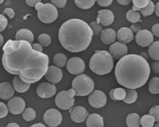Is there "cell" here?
Segmentation results:
<instances>
[{"label": "cell", "instance_id": "obj_41", "mask_svg": "<svg viewBox=\"0 0 159 127\" xmlns=\"http://www.w3.org/2000/svg\"><path fill=\"white\" fill-rule=\"evenodd\" d=\"M51 2L55 7H57L59 8H65V6L66 4L67 1H66V0H64V1L52 0V1H51Z\"/></svg>", "mask_w": 159, "mask_h": 127}, {"label": "cell", "instance_id": "obj_54", "mask_svg": "<svg viewBox=\"0 0 159 127\" xmlns=\"http://www.w3.org/2000/svg\"><path fill=\"white\" fill-rule=\"evenodd\" d=\"M3 43H4V38L1 34H0V48L3 45Z\"/></svg>", "mask_w": 159, "mask_h": 127}, {"label": "cell", "instance_id": "obj_18", "mask_svg": "<svg viewBox=\"0 0 159 127\" xmlns=\"http://www.w3.org/2000/svg\"><path fill=\"white\" fill-rule=\"evenodd\" d=\"M15 90L11 83L3 82L0 83V98L8 100L13 96Z\"/></svg>", "mask_w": 159, "mask_h": 127}, {"label": "cell", "instance_id": "obj_17", "mask_svg": "<svg viewBox=\"0 0 159 127\" xmlns=\"http://www.w3.org/2000/svg\"><path fill=\"white\" fill-rule=\"evenodd\" d=\"M114 20V15L111 11L103 10L98 11L96 18L97 24H101L104 26H107L112 24Z\"/></svg>", "mask_w": 159, "mask_h": 127}, {"label": "cell", "instance_id": "obj_34", "mask_svg": "<svg viewBox=\"0 0 159 127\" xmlns=\"http://www.w3.org/2000/svg\"><path fill=\"white\" fill-rule=\"evenodd\" d=\"M39 43L42 47H47L51 44L52 42L51 37L48 34H42L39 36L38 39Z\"/></svg>", "mask_w": 159, "mask_h": 127}, {"label": "cell", "instance_id": "obj_12", "mask_svg": "<svg viewBox=\"0 0 159 127\" xmlns=\"http://www.w3.org/2000/svg\"><path fill=\"white\" fill-rule=\"evenodd\" d=\"M25 106L24 99L18 96L11 98L8 103V109L13 115H19L23 113L25 108Z\"/></svg>", "mask_w": 159, "mask_h": 127}, {"label": "cell", "instance_id": "obj_37", "mask_svg": "<svg viewBox=\"0 0 159 127\" xmlns=\"http://www.w3.org/2000/svg\"><path fill=\"white\" fill-rule=\"evenodd\" d=\"M91 29L93 31V34L96 36L99 35L102 30V27L100 25L97 24L96 22L93 21L90 23L89 25Z\"/></svg>", "mask_w": 159, "mask_h": 127}, {"label": "cell", "instance_id": "obj_21", "mask_svg": "<svg viewBox=\"0 0 159 127\" xmlns=\"http://www.w3.org/2000/svg\"><path fill=\"white\" fill-rule=\"evenodd\" d=\"M116 38V33L113 29L107 28L101 32L100 39L104 44L107 45L111 44L115 41Z\"/></svg>", "mask_w": 159, "mask_h": 127}, {"label": "cell", "instance_id": "obj_6", "mask_svg": "<svg viewBox=\"0 0 159 127\" xmlns=\"http://www.w3.org/2000/svg\"><path fill=\"white\" fill-rule=\"evenodd\" d=\"M38 11V18L42 23L50 24L55 21L58 17L56 7L51 3L38 2L35 6Z\"/></svg>", "mask_w": 159, "mask_h": 127}, {"label": "cell", "instance_id": "obj_56", "mask_svg": "<svg viewBox=\"0 0 159 127\" xmlns=\"http://www.w3.org/2000/svg\"><path fill=\"white\" fill-rule=\"evenodd\" d=\"M4 1H3V0H0V4H2V3H3Z\"/></svg>", "mask_w": 159, "mask_h": 127}, {"label": "cell", "instance_id": "obj_22", "mask_svg": "<svg viewBox=\"0 0 159 127\" xmlns=\"http://www.w3.org/2000/svg\"><path fill=\"white\" fill-rule=\"evenodd\" d=\"M13 85L14 90L20 93L25 92L28 90L31 84L23 81L18 76H15L13 80Z\"/></svg>", "mask_w": 159, "mask_h": 127}, {"label": "cell", "instance_id": "obj_44", "mask_svg": "<svg viewBox=\"0 0 159 127\" xmlns=\"http://www.w3.org/2000/svg\"><path fill=\"white\" fill-rule=\"evenodd\" d=\"M152 35L156 37H159V24H156L152 26Z\"/></svg>", "mask_w": 159, "mask_h": 127}, {"label": "cell", "instance_id": "obj_3", "mask_svg": "<svg viewBox=\"0 0 159 127\" xmlns=\"http://www.w3.org/2000/svg\"><path fill=\"white\" fill-rule=\"evenodd\" d=\"M93 35L89 25L79 19H70L61 25L58 39L67 50L78 53L86 50L91 43Z\"/></svg>", "mask_w": 159, "mask_h": 127}, {"label": "cell", "instance_id": "obj_55", "mask_svg": "<svg viewBox=\"0 0 159 127\" xmlns=\"http://www.w3.org/2000/svg\"><path fill=\"white\" fill-rule=\"evenodd\" d=\"M159 127V123L158 122V123H156L155 125H153V127Z\"/></svg>", "mask_w": 159, "mask_h": 127}, {"label": "cell", "instance_id": "obj_50", "mask_svg": "<svg viewBox=\"0 0 159 127\" xmlns=\"http://www.w3.org/2000/svg\"><path fill=\"white\" fill-rule=\"evenodd\" d=\"M140 56H141L142 58H144L146 61H147L148 59V54L145 52H142L140 53Z\"/></svg>", "mask_w": 159, "mask_h": 127}, {"label": "cell", "instance_id": "obj_53", "mask_svg": "<svg viewBox=\"0 0 159 127\" xmlns=\"http://www.w3.org/2000/svg\"><path fill=\"white\" fill-rule=\"evenodd\" d=\"M30 127H46L45 125L41 123H36V124H33Z\"/></svg>", "mask_w": 159, "mask_h": 127}, {"label": "cell", "instance_id": "obj_23", "mask_svg": "<svg viewBox=\"0 0 159 127\" xmlns=\"http://www.w3.org/2000/svg\"><path fill=\"white\" fill-rule=\"evenodd\" d=\"M16 41H24L31 44L34 39V35L30 30L26 28H23L17 31L16 35Z\"/></svg>", "mask_w": 159, "mask_h": 127}, {"label": "cell", "instance_id": "obj_33", "mask_svg": "<svg viewBox=\"0 0 159 127\" xmlns=\"http://www.w3.org/2000/svg\"><path fill=\"white\" fill-rule=\"evenodd\" d=\"M96 1H74L77 6L82 10H88L92 8L95 3Z\"/></svg>", "mask_w": 159, "mask_h": 127}, {"label": "cell", "instance_id": "obj_49", "mask_svg": "<svg viewBox=\"0 0 159 127\" xmlns=\"http://www.w3.org/2000/svg\"><path fill=\"white\" fill-rule=\"evenodd\" d=\"M117 2H118V3L122 5H128V4L131 3V1H130V0H126V1H120V0H118V1H117Z\"/></svg>", "mask_w": 159, "mask_h": 127}, {"label": "cell", "instance_id": "obj_38", "mask_svg": "<svg viewBox=\"0 0 159 127\" xmlns=\"http://www.w3.org/2000/svg\"><path fill=\"white\" fill-rule=\"evenodd\" d=\"M149 115L152 116L155 119L156 122L159 121V106L158 105L155 106L151 108L149 111Z\"/></svg>", "mask_w": 159, "mask_h": 127}, {"label": "cell", "instance_id": "obj_29", "mask_svg": "<svg viewBox=\"0 0 159 127\" xmlns=\"http://www.w3.org/2000/svg\"><path fill=\"white\" fill-rule=\"evenodd\" d=\"M148 90L152 94H158L159 93V78L154 77L150 81L148 85Z\"/></svg>", "mask_w": 159, "mask_h": 127}, {"label": "cell", "instance_id": "obj_51", "mask_svg": "<svg viewBox=\"0 0 159 127\" xmlns=\"http://www.w3.org/2000/svg\"><path fill=\"white\" fill-rule=\"evenodd\" d=\"M154 11H155V14L158 17L159 16V2L156 4V6L154 8Z\"/></svg>", "mask_w": 159, "mask_h": 127}, {"label": "cell", "instance_id": "obj_40", "mask_svg": "<svg viewBox=\"0 0 159 127\" xmlns=\"http://www.w3.org/2000/svg\"><path fill=\"white\" fill-rule=\"evenodd\" d=\"M8 21L4 15L0 14V32L4 31L8 25Z\"/></svg>", "mask_w": 159, "mask_h": 127}, {"label": "cell", "instance_id": "obj_24", "mask_svg": "<svg viewBox=\"0 0 159 127\" xmlns=\"http://www.w3.org/2000/svg\"><path fill=\"white\" fill-rule=\"evenodd\" d=\"M126 95L125 90L123 88H118L113 89L110 92V98L114 101L123 100Z\"/></svg>", "mask_w": 159, "mask_h": 127}, {"label": "cell", "instance_id": "obj_46", "mask_svg": "<svg viewBox=\"0 0 159 127\" xmlns=\"http://www.w3.org/2000/svg\"><path fill=\"white\" fill-rule=\"evenodd\" d=\"M32 49L36 51L42 52L43 47L39 43H35L32 45Z\"/></svg>", "mask_w": 159, "mask_h": 127}, {"label": "cell", "instance_id": "obj_1", "mask_svg": "<svg viewBox=\"0 0 159 127\" xmlns=\"http://www.w3.org/2000/svg\"><path fill=\"white\" fill-rule=\"evenodd\" d=\"M2 50V63L5 70L19 76L26 83L31 84L39 81L47 72L49 57L33 50L29 42L9 40Z\"/></svg>", "mask_w": 159, "mask_h": 127}, {"label": "cell", "instance_id": "obj_20", "mask_svg": "<svg viewBox=\"0 0 159 127\" xmlns=\"http://www.w3.org/2000/svg\"><path fill=\"white\" fill-rule=\"evenodd\" d=\"M86 125L87 127H103L104 125V119L99 114H91L87 117Z\"/></svg>", "mask_w": 159, "mask_h": 127}, {"label": "cell", "instance_id": "obj_27", "mask_svg": "<svg viewBox=\"0 0 159 127\" xmlns=\"http://www.w3.org/2000/svg\"><path fill=\"white\" fill-rule=\"evenodd\" d=\"M125 91L126 95L125 98L124 99V102L127 104H131L134 103L138 98V93L136 91L132 89H126Z\"/></svg>", "mask_w": 159, "mask_h": 127}, {"label": "cell", "instance_id": "obj_25", "mask_svg": "<svg viewBox=\"0 0 159 127\" xmlns=\"http://www.w3.org/2000/svg\"><path fill=\"white\" fill-rule=\"evenodd\" d=\"M140 117L136 113H132L126 117V124L128 127H139L140 126Z\"/></svg>", "mask_w": 159, "mask_h": 127}, {"label": "cell", "instance_id": "obj_16", "mask_svg": "<svg viewBox=\"0 0 159 127\" xmlns=\"http://www.w3.org/2000/svg\"><path fill=\"white\" fill-rule=\"evenodd\" d=\"M70 118L76 123L84 122L88 116L89 113L84 107L80 106H76L70 110Z\"/></svg>", "mask_w": 159, "mask_h": 127}, {"label": "cell", "instance_id": "obj_52", "mask_svg": "<svg viewBox=\"0 0 159 127\" xmlns=\"http://www.w3.org/2000/svg\"><path fill=\"white\" fill-rule=\"evenodd\" d=\"M7 127H20L19 125L15 122H11L9 123L7 126Z\"/></svg>", "mask_w": 159, "mask_h": 127}, {"label": "cell", "instance_id": "obj_4", "mask_svg": "<svg viewBox=\"0 0 159 127\" xmlns=\"http://www.w3.org/2000/svg\"><path fill=\"white\" fill-rule=\"evenodd\" d=\"M113 60L110 53L106 50L96 51L90 59V69L97 75L103 76L111 72L113 68Z\"/></svg>", "mask_w": 159, "mask_h": 127}, {"label": "cell", "instance_id": "obj_30", "mask_svg": "<svg viewBox=\"0 0 159 127\" xmlns=\"http://www.w3.org/2000/svg\"><path fill=\"white\" fill-rule=\"evenodd\" d=\"M155 119L150 115H145L140 120V124L142 127H152L154 125Z\"/></svg>", "mask_w": 159, "mask_h": 127}, {"label": "cell", "instance_id": "obj_26", "mask_svg": "<svg viewBox=\"0 0 159 127\" xmlns=\"http://www.w3.org/2000/svg\"><path fill=\"white\" fill-rule=\"evenodd\" d=\"M159 42H152L148 48V54L150 57L155 61H159Z\"/></svg>", "mask_w": 159, "mask_h": 127}, {"label": "cell", "instance_id": "obj_45", "mask_svg": "<svg viewBox=\"0 0 159 127\" xmlns=\"http://www.w3.org/2000/svg\"><path fill=\"white\" fill-rule=\"evenodd\" d=\"M152 69L153 73L156 74H159V63L158 62H154L152 65Z\"/></svg>", "mask_w": 159, "mask_h": 127}, {"label": "cell", "instance_id": "obj_10", "mask_svg": "<svg viewBox=\"0 0 159 127\" xmlns=\"http://www.w3.org/2000/svg\"><path fill=\"white\" fill-rule=\"evenodd\" d=\"M88 102L93 107L96 108H101L103 107L107 103V96L102 91L96 90L89 95Z\"/></svg>", "mask_w": 159, "mask_h": 127}, {"label": "cell", "instance_id": "obj_13", "mask_svg": "<svg viewBox=\"0 0 159 127\" xmlns=\"http://www.w3.org/2000/svg\"><path fill=\"white\" fill-rule=\"evenodd\" d=\"M153 35L148 29L139 30L136 35V42L143 48L150 46L153 42Z\"/></svg>", "mask_w": 159, "mask_h": 127}, {"label": "cell", "instance_id": "obj_14", "mask_svg": "<svg viewBox=\"0 0 159 127\" xmlns=\"http://www.w3.org/2000/svg\"><path fill=\"white\" fill-rule=\"evenodd\" d=\"M63 72L61 68L55 66H51L48 67L45 75V78L52 84H57L61 81L63 78Z\"/></svg>", "mask_w": 159, "mask_h": 127}, {"label": "cell", "instance_id": "obj_28", "mask_svg": "<svg viewBox=\"0 0 159 127\" xmlns=\"http://www.w3.org/2000/svg\"><path fill=\"white\" fill-rule=\"evenodd\" d=\"M67 61V57L63 53L57 54L53 58V63L57 67L65 66Z\"/></svg>", "mask_w": 159, "mask_h": 127}, {"label": "cell", "instance_id": "obj_15", "mask_svg": "<svg viewBox=\"0 0 159 127\" xmlns=\"http://www.w3.org/2000/svg\"><path fill=\"white\" fill-rule=\"evenodd\" d=\"M128 51L127 46L120 42H116L111 45L109 48L110 54L115 59H120L126 55Z\"/></svg>", "mask_w": 159, "mask_h": 127}, {"label": "cell", "instance_id": "obj_11", "mask_svg": "<svg viewBox=\"0 0 159 127\" xmlns=\"http://www.w3.org/2000/svg\"><path fill=\"white\" fill-rule=\"evenodd\" d=\"M57 88L52 83L43 82L39 83L37 89L38 95L43 99L51 98L56 93Z\"/></svg>", "mask_w": 159, "mask_h": 127}, {"label": "cell", "instance_id": "obj_9", "mask_svg": "<svg viewBox=\"0 0 159 127\" xmlns=\"http://www.w3.org/2000/svg\"><path fill=\"white\" fill-rule=\"evenodd\" d=\"M66 68L70 74L79 75L84 71L85 68V63L80 57H72L68 61Z\"/></svg>", "mask_w": 159, "mask_h": 127}, {"label": "cell", "instance_id": "obj_2", "mask_svg": "<svg viewBox=\"0 0 159 127\" xmlns=\"http://www.w3.org/2000/svg\"><path fill=\"white\" fill-rule=\"evenodd\" d=\"M150 74L148 63L140 55H125L117 62L115 76L117 82L128 89L135 90L143 86Z\"/></svg>", "mask_w": 159, "mask_h": 127}, {"label": "cell", "instance_id": "obj_31", "mask_svg": "<svg viewBox=\"0 0 159 127\" xmlns=\"http://www.w3.org/2000/svg\"><path fill=\"white\" fill-rule=\"evenodd\" d=\"M126 17L129 22L135 24L139 21L141 16L139 12L130 10L126 13Z\"/></svg>", "mask_w": 159, "mask_h": 127}, {"label": "cell", "instance_id": "obj_42", "mask_svg": "<svg viewBox=\"0 0 159 127\" xmlns=\"http://www.w3.org/2000/svg\"><path fill=\"white\" fill-rule=\"evenodd\" d=\"M3 14L4 15H6L10 19H12L14 17L15 15V13L14 11L11 8H8L5 9V10L3 11Z\"/></svg>", "mask_w": 159, "mask_h": 127}, {"label": "cell", "instance_id": "obj_32", "mask_svg": "<svg viewBox=\"0 0 159 127\" xmlns=\"http://www.w3.org/2000/svg\"><path fill=\"white\" fill-rule=\"evenodd\" d=\"M36 117V111L31 107L26 108L23 112V117L26 121H32L35 119Z\"/></svg>", "mask_w": 159, "mask_h": 127}, {"label": "cell", "instance_id": "obj_47", "mask_svg": "<svg viewBox=\"0 0 159 127\" xmlns=\"http://www.w3.org/2000/svg\"><path fill=\"white\" fill-rule=\"evenodd\" d=\"M140 26L139 24H134L131 26L130 29H131L132 32H138L139 30H140Z\"/></svg>", "mask_w": 159, "mask_h": 127}, {"label": "cell", "instance_id": "obj_36", "mask_svg": "<svg viewBox=\"0 0 159 127\" xmlns=\"http://www.w3.org/2000/svg\"><path fill=\"white\" fill-rule=\"evenodd\" d=\"M149 1H133V3L134 5L133 6V11H140L141 9L145 8L148 4Z\"/></svg>", "mask_w": 159, "mask_h": 127}, {"label": "cell", "instance_id": "obj_48", "mask_svg": "<svg viewBox=\"0 0 159 127\" xmlns=\"http://www.w3.org/2000/svg\"><path fill=\"white\" fill-rule=\"evenodd\" d=\"M41 2L40 0H39V1H38V0H36V1H29V0L26 1L27 4L30 7H35L36 4L38 3V2Z\"/></svg>", "mask_w": 159, "mask_h": 127}, {"label": "cell", "instance_id": "obj_8", "mask_svg": "<svg viewBox=\"0 0 159 127\" xmlns=\"http://www.w3.org/2000/svg\"><path fill=\"white\" fill-rule=\"evenodd\" d=\"M75 98L70 97L68 94L67 91L60 92L55 98V103L57 106L62 110H68L74 105Z\"/></svg>", "mask_w": 159, "mask_h": 127}, {"label": "cell", "instance_id": "obj_19", "mask_svg": "<svg viewBox=\"0 0 159 127\" xmlns=\"http://www.w3.org/2000/svg\"><path fill=\"white\" fill-rule=\"evenodd\" d=\"M116 37L118 40L124 43H128L132 42L134 39L133 32L130 28L127 27H122L120 28L117 32Z\"/></svg>", "mask_w": 159, "mask_h": 127}, {"label": "cell", "instance_id": "obj_7", "mask_svg": "<svg viewBox=\"0 0 159 127\" xmlns=\"http://www.w3.org/2000/svg\"><path fill=\"white\" fill-rule=\"evenodd\" d=\"M43 119L47 126L50 127H56L61 124L63 117L58 110L55 108H51L44 113Z\"/></svg>", "mask_w": 159, "mask_h": 127}, {"label": "cell", "instance_id": "obj_35", "mask_svg": "<svg viewBox=\"0 0 159 127\" xmlns=\"http://www.w3.org/2000/svg\"><path fill=\"white\" fill-rule=\"evenodd\" d=\"M154 8H155V5L152 2L149 1L148 5L145 7L144 9L140 10V12L142 14V15L144 17L149 16L153 13L154 11Z\"/></svg>", "mask_w": 159, "mask_h": 127}, {"label": "cell", "instance_id": "obj_39", "mask_svg": "<svg viewBox=\"0 0 159 127\" xmlns=\"http://www.w3.org/2000/svg\"><path fill=\"white\" fill-rule=\"evenodd\" d=\"M9 110L5 104L0 102V119L5 117L8 115Z\"/></svg>", "mask_w": 159, "mask_h": 127}, {"label": "cell", "instance_id": "obj_5", "mask_svg": "<svg viewBox=\"0 0 159 127\" xmlns=\"http://www.w3.org/2000/svg\"><path fill=\"white\" fill-rule=\"evenodd\" d=\"M72 88L75 90L77 96H86L90 94L93 90L94 82L88 75L81 74L73 79Z\"/></svg>", "mask_w": 159, "mask_h": 127}, {"label": "cell", "instance_id": "obj_43", "mask_svg": "<svg viewBox=\"0 0 159 127\" xmlns=\"http://www.w3.org/2000/svg\"><path fill=\"white\" fill-rule=\"evenodd\" d=\"M113 1L111 0V1H97V2L99 6L101 7H106L110 6L111 4L112 3Z\"/></svg>", "mask_w": 159, "mask_h": 127}]
</instances>
